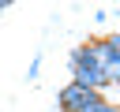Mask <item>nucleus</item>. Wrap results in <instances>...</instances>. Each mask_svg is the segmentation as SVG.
I'll use <instances>...</instances> for the list:
<instances>
[{"mask_svg": "<svg viewBox=\"0 0 120 112\" xmlns=\"http://www.w3.org/2000/svg\"><path fill=\"white\" fill-rule=\"evenodd\" d=\"M90 52H94V63H98L101 71H105V67L116 60V52L109 49V41H90Z\"/></svg>", "mask_w": 120, "mask_h": 112, "instance_id": "3", "label": "nucleus"}, {"mask_svg": "<svg viewBox=\"0 0 120 112\" xmlns=\"http://www.w3.org/2000/svg\"><path fill=\"white\" fill-rule=\"evenodd\" d=\"M94 112H120V108H116V105H109V101H105V105H101V108H94Z\"/></svg>", "mask_w": 120, "mask_h": 112, "instance_id": "4", "label": "nucleus"}, {"mask_svg": "<svg viewBox=\"0 0 120 112\" xmlns=\"http://www.w3.org/2000/svg\"><path fill=\"white\" fill-rule=\"evenodd\" d=\"M56 105H60V112H94V108L105 105V97H101L98 90H86V86H79V82H68V86L56 93Z\"/></svg>", "mask_w": 120, "mask_h": 112, "instance_id": "2", "label": "nucleus"}, {"mask_svg": "<svg viewBox=\"0 0 120 112\" xmlns=\"http://www.w3.org/2000/svg\"><path fill=\"white\" fill-rule=\"evenodd\" d=\"M71 82H79V86H86V90H98L101 93V86H109V75L94 63V52H90V45H75L71 49Z\"/></svg>", "mask_w": 120, "mask_h": 112, "instance_id": "1", "label": "nucleus"}]
</instances>
